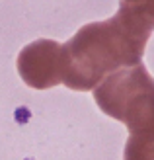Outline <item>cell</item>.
Listing matches in <instances>:
<instances>
[{"label": "cell", "instance_id": "obj_1", "mask_svg": "<svg viewBox=\"0 0 154 160\" xmlns=\"http://www.w3.org/2000/svg\"><path fill=\"white\" fill-rule=\"evenodd\" d=\"M150 33L139 10L121 2L113 18L86 23L62 45V82L70 90H94L113 70L139 65Z\"/></svg>", "mask_w": 154, "mask_h": 160}, {"label": "cell", "instance_id": "obj_2", "mask_svg": "<svg viewBox=\"0 0 154 160\" xmlns=\"http://www.w3.org/2000/svg\"><path fill=\"white\" fill-rule=\"evenodd\" d=\"M94 100L105 115L125 123L131 137L154 139V78L142 62L107 74L94 88Z\"/></svg>", "mask_w": 154, "mask_h": 160}, {"label": "cell", "instance_id": "obj_3", "mask_svg": "<svg viewBox=\"0 0 154 160\" xmlns=\"http://www.w3.org/2000/svg\"><path fill=\"white\" fill-rule=\"evenodd\" d=\"M18 72L33 90H49L62 82V45L53 39H37L18 55Z\"/></svg>", "mask_w": 154, "mask_h": 160}, {"label": "cell", "instance_id": "obj_4", "mask_svg": "<svg viewBox=\"0 0 154 160\" xmlns=\"http://www.w3.org/2000/svg\"><path fill=\"white\" fill-rule=\"evenodd\" d=\"M123 160H154V139L129 137Z\"/></svg>", "mask_w": 154, "mask_h": 160}, {"label": "cell", "instance_id": "obj_5", "mask_svg": "<svg viewBox=\"0 0 154 160\" xmlns=\"http://www.w3.org/2000/svg\"><path fill=\"white\" fill-rule=\"evenodd\" d=\"M131 6H135L137 10H139V14L150 23V28L154 29V0H141L139 4H131Z\"/></svg>", "mask_w": 154, "mask_h": 160}, {"label": "cell", "instance_id": "obj_6", "mask_svg": "<svg viewBox=\"0 0 154 160\" xmlns=\"http://www.w3.org/2000/svg\"><path fill=\"white\" fill-rule=\"evenodd\" d=\"M121 2H125V4H139L141 0H121Z\"/></svg>", "mask_w": 154, "mask_h": 160}]
</instances>
